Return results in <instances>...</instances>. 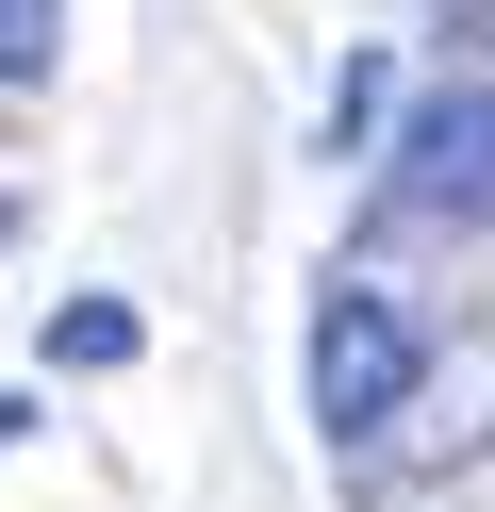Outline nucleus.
Here are the masks:
<instances>
[{
	"mask_svg": "<svg viewBox=\"0 0 495 512\" xmlns=\"http://www.w3.org/2000/svg\"><path fill=\"white\" fill-rule=\"evenodd\" d=\"M413 380H429V331L380 298V281H330L314 298V430L330 446H380L396 413H413Z\"/></svg>",
	"mask_w": 495,
	"mask_h": 512,
	"instance_id": "obj_1",
	"label": "nucleus"
},
{
	"mask_svg": "<svg viewBox=\"0 0 495 512\" xmlns=\"http://www.w3.org/2000/svg\"><path fill=\"white\" fill-rule=\"evenodd\" d=\"M396 199L462 215V232L495 215V83H429V100L396 116Z\"/></svg>",
	"mask_w": 495,
	"mask_h": 512,
	"instance_id": "obj_2",
	"label": "nucleus"
},
{
	"mask_svg": "<svg viewBox=\"0 0 495 512\" xmlns=\"http://www.w3.org/2000/svg\"><path fill=\"white\" fill-rule=\"evenodd\" d=\"M132 347H149V331H132V298H50V364H66V380L132 364Z\"/></svg>",
	"mask_w": 495,
	"mask_h": 512,
	"instance_id": "obj_3",
	"label": "nucleus"
},
{
	"mask_svg": "<svg viewBox=\"0 0 495 512\" xmlns=\"http://www.w3.org/2000/svg\"><path fill=\"white\" fill-rule=\"evenodd\" d=\"M50 50H66V0H0V100L50 83Z\"/></svg>",
	"mask_w": 495,
	"mask_h": 512,
	"instance_id": "obj_4",
	"label": "nucleus"
},
{
	"mask_svg": "<svg viewBox=\"0 0 495 512\" xmlns=\"http://www.w3.org/2000/svg\"><path fill=\"white\" fill-rule=\"evenodd\" d=\"M17 430H33V397H0V446H17Z\"/></svg>",
	"mask_w": 495,
	"mask_h": 512,
	"instance_id": "obj_5",
	"label": "nucleus"
},
{
	"mask_svg": "<svg viewBox=\"0 0 495 512\" xmlns=\"http://www.w3.org/2000/svg\"><path fill=\"white\" fill-rule=\"evenodd\" d=\"M0 248H17V182H0Z\"/></svg>",
	"mask_w": 495,
	"mask_h": 512,
	"instance_id": "obj_6",
	"label": "nucleus"
}]
</instances>
